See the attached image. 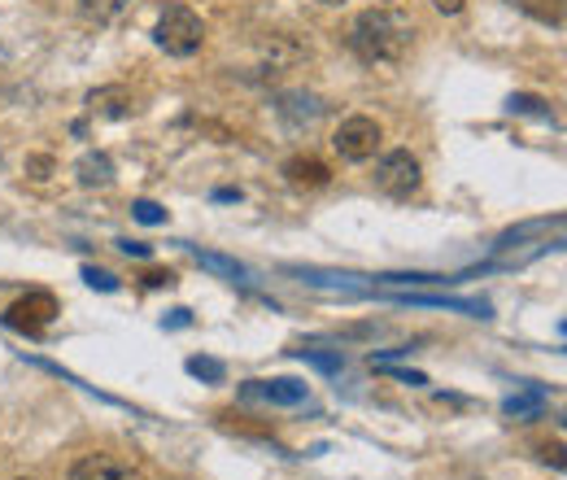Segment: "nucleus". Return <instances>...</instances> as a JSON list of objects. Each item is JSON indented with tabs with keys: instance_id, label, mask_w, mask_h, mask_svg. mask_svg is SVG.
Returning <instances> with one entry per match:
<instances>
[{
	"instance_id": "f257e3e1",
	"label": "nucleus",
	"mask_w": 567,
	"mask_h": 480,
	"mask_svg": "<svg viewBox=\"0 0 567 480\" xmlns=\"http://www.w3.org/2000/svg\"><path fill=\"white\" fill-rule=\"evenodd\" d=\"M415 45V23L398 10H363L350 27V49L367 66H398Z\"/></svg>"
},
{
	"instance_id": "f03ea898",
	"label": "nucleus",
	"mask_w": 567,
	"mask_h": 480,
	"mask_svg": "<svg viewBox=\"0 0 567 480\" xmlns=\"http://www.w3.org/2000/svg\"><path fill=\"white\" fill-rule=\"evenodd\" d=\"M153 40H158V49L171 53V58H192V53H201V45H205V27H201V18H197L188 5H171V10L162 14V23H158Z\"/></svg>"
},
{
	"instance_id": "7ed1b4c3",
	"label": "nucleus",
	"mask_w": 567,
	"mask_h": 480,
	"mask_svg": "<svg viewBox=\"0 0 567 480\" xmlns=\"http://www.w3.org/2000/svg\"><path fill=\"white\" fill-rule=\"evenodd\" d=\"M419 184H424V170H419V162H415L406 149H393V153H385V157L376 162V188H380L385 197L406 201V197L419 192Z\"/></svg>"
},
{
	"instance_id": "20e7f679",
	"label": "nucleus",
	"mask_w": 567,
	"mask_h": 480,
	"mask_svg": "<svg viewBox=\"0 0 567 480\" xmlns=\"http://www.w3.org/2000/svg\"><path fill=\"white\" fill-rule=\"evenodd\" d=\"M332 149H337L345 162H371L376 149H380V123L367 118V114L345 118V123L337 127V136H332Z\"/></svg>"
},
{
	"instance_id": "39448f33",
	"label": "nucleus",
	"mask_w": 567,
	"mask_h": 480,
	"mask_svg": "<svg viewBox=\"0 0 567 480\" xmlns=\"http://www.w3.org/2000/svg\"><path fill=\"white\" fill-rule=\"evenodd\" d=\"M53 319H58V302L49 293H32V298H23L5 311V324L18 328V332H32V337H40Z\"/></svg>"
},
{
	"instance_id": "423d86ee",
	"label": "nucleus",
	"mask_w": 567,
	"mask_h": 480,
	"mask_svg": "<svg viewBox=\"0 0 567 480\" xmlns=\"http://www.w3.org/2000/svg\"><path fill=\"white\" fill-rule=\"evenodd\" d=\"M71 480H144V476L118 454H84L71 467Z\"/></svg>"
},
{
	"instance_id": "0eeeda50",
	"label": "nucleus",
	"mask_w": 567,
	"mask_h": 480,
	"mask_svg": "<svg viewBox=\"0 0 567 480\" xmlns=\"http://www.w3.org/2000/svg\"><path fill=\"white\" fill-rule=\"evenodd\" d=\"M131 110H136V101H131V92H127L123 84L97 88V92L88 97V114H92V118H105V123H123V118H131Z\"/></svg>"
},
{
	"instance_id": "6e6552de",
	"label": "nucleus",
	"mask_w": 567,
	"mask_h": 480,
	"mask_svg": "<svg viewBox=\"0 0 567 480\" xmlns=\"http://www.w3.org/2000/svg\"><path fill=\"white\" fill-rule=\"evenodd\" d=\"M244 397H262L270 406H298V402H306V384L302 380H249Z\"/></svg>"
},
{
	"instance_id": "1a4fd4ad",
	"label": "nucleus",
	"mask_w": 567,
	"mask_h": 480,
	"mask_svg": "<svg viewBox=\"0 0 567 480\" xmlns=\"http://www.w3.org/2000/svg\"><path fill=\"white\" fill-rule=\"evenodd\" d=\"M284 179H289L293 188H328L332 170L319 157H289V162H284Z\"/></svg>"
},
{
	"instance_id": "9d476101",
	"label": "nucleus",
	"mask_w": 567,
	"mask_h": 480,
	"mask_svg": "<svg viewBox=\"0 0 567 480\" xmlns=\"http://www.w3.org/2000/svg\"><path fill=\"white\" fill-rule=\"evenodd\" d=\"M75 175H79L84 188H110L114 184V162L105 153H84L79 166H75Z\"/></svg>"
},
{
	"instance_id": "9b49d317",
	"label": "nucleus",
	"mask_w": 567,
	"mask_h": 480,
	"mask_svg": "<svg viewBox=\"0 0 567 480\" xmlns=\"http://www.w3.org/2000/svg\"><path fill=\"white\" fill-rule=\"evenodd\" d=\"M511 5L545 27H563V0H511Z\"/></svg>"
},
{
	"instance_id": "f8f14e48",
	"label": "nucleus",
	"mask_w": 567,
	"mask_h": 480,
	"mask_svg": "<svg viewBox=\"0 0 567 480\" xmlns=\"http://www.w3.org/2000/svg\"><path fill=\"white\" fill-rule=\"evenodd\" d=\"M127 5H131V0H79L84 18H92V23H114V18L127 14Z\"/></svg>"
},
{
	"instance_id": "ddd939ff",
	"label": "nucleus",
	"mask_w": 567,
	"mask_h": 480,
	"mask_svg": "<svg viewBox=\"0 0 567 480\" xmlns=\"http://www.w3.org/2000/svg\"><path fill=\"white\" fill-rule=\"evenodd\" d=\"M197 263H201V267H210V271H218V276H227V280H240V276H244V267H240V263L218 258V254H197Z\"/></svg>"
},
{
	"instance_id": "4468645a",
	"label": "nucleus",
	"mask_w": 567,
	"mask_h": 480,
	"mask_svg": "<svg viewBox=\"0 0 567 480\" xmlns=\"http://www.w3.org/2000/svg\"><path fill=\"white\" fill-rule=\"evenodd\" d=\"M541 402H545V393H541V389L519 393V397H511V402H506V415H532V410H541Z\"/></svg>"
},
{
	"instance_id": "2eb2a0df",
	"label": "nucleus",
	"mask_w": 567,
	"mask_h": 480,
	"mask_svg": "<svg viewBox=\"0 0 567 480\" xmlns=\"http://www.w3.org/2000/svg\"><path fill=\"white\" fill-rule=\"evenodd\" d=\"M131 214H136L140 223H149V227H158V223H166V210H162L158 201H149V197H140V201L131 205Z\"/></svg>"
},
{
	"instance_id": "dca6fc26",
	"label": "nucleus",
	"mask_w": 567,
	"mask_h": 480,
	"mask_svg": "<svg viewBox=\"0 0 567 480\" xmlns=\"http://www.w3.org/2000/svg\"><path fill=\"white\" fill-rule=\"evenodd\" d=\"M188 371L201 380H223V363H214V358H188Z\"/></svg>"
},
{
	"instance_id": "f3484780",
	"label": "nucleus",
	"mask_w": 567,
	"mask_h": 480,
	"mask_svg": "<svg viewBox=\"0 0 567 480\" xmlns=\"http://www.w3.org/2000/svg\"><path fill=\"white\" fill-rule=\"evenodd\" d=\"M84 280H88L92 289H105V293H114V289H118V280H114L110 271H97V267H84Z\"/></svg>"
},
{
	"instance_id": "a211bd4d",
	"label": "nucleus",
	"mask_w": 567,
	"mask_h": 480,
	"mask_svg": "<svg viewBox=\"0 0 567 480\" xmlns=\"http://www.w3.org/2000/svg\"><path fill=\"white\" fill-rule=\"evenodd\" d=\"M541 105H545V101H537V97H511V110H515V114H545Z\"/></svg>"
},
{
	"instance_id": "6ab92c4d",
	"label": "nucleus",
	"mask_w": 567,
	"mask_h": 480,
	"mask_svg": "<svg viewBox=\"0 0 567 480\" xmlns=\"http://www.w3.org/2000/svg\"><path fill=\"white\" fill-rule=\"evenodd\" d=\"M27 170H36L32 179H49V170H53V162H49V157H32V162H27Z\"/></svg>"
},
{
	"instance_id": "aec40b11",
	"label": "nucleus",
	"mask_w": 567,
	"mask_h": 480,
	"mask_svg": "<svg viewBox=\"0 0 567 480\" xmlns=\"http://www.w3.org/2000/svg\"><path fill=\"white\" fill-rule=\"evenodd\" d=\"M389 376H398V380H406V384H428V376H419V371H402V367H385Z\"/></svg>"
},
{
	"instance_id": "412c9836",
	"label": "nucleus",
	"mask_w": 567,
	"mask_h": 480,
	"mask_svg": "<svg viewBox=\"0 0 567 480\" xmlns=\"http://www.w3.org/2000/svg\"><path fill=\"white\" fill-rule=\"evenodd\" d=\"M118 250H123V254H136V258H149V245H140V240H123Z\"/></svg>"
},
{
	"instance_id": "4be33fe9",
	"label": "nucleus",
	"mask_w": 567,
	"mask_h": 480,
	"mask_svg": "<svg viewBox=\"0 0 567 480\" xmlns=\"http://www.w3.org/2000/svg\"><path fill=\"white\" fill-rule=\"evenodd\" d=\"M432 5H437L441 14H463V5H467V0H432Z\"/></svg>"
},
{
	"instance_id": "5701e85b",
	"label": "nucleus",
	"mask_w": 567,
	"mask_h": 480,
	"mask_svg": "<svg viewBox=\"0 0 567 480\" xmlns=\"http://www.w3.org/2000/svg\"><path fill=\"white\" fill-rule=\"evenodd\" d=\"M144 280H149L153 289H162V285H175V276H171V271H149Z\"/></svg>"
},
{
	"instance_id": "b1692460",
	"label": "nucleus",
	"mask_w": 567,
	"mask_h": 480,
	"mask_svg": "<svg viewBox=\"0 0 567 480\" xmlns=\"http://www.w3.org/2000/svg\"><path fill=\"white\" fill-rule=\"evenodd\" d=\"M319 5H341V0H319Z\"/></svg>"
},
{
	"instance_id": "393cba45",
	"label": "nucleus",
	"mask_w": 567,
	"mask_h": 480,
	"mask_svg": "<svg viewBox=\"0 0 567 480\" xmlns=\"http://www.w3.org/2000/svg\"><path fill=\"white\" fill-rule=\"evenodd\" d=\"M18 480H32V476H18Z\"/></svg>"
}]
</instances>
